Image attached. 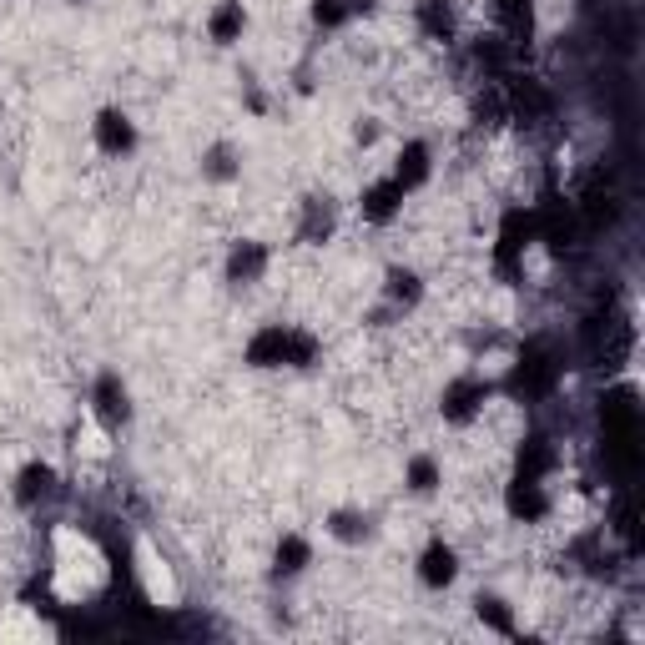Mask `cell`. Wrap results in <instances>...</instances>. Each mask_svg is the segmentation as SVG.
Here are the masks:
<instances>
[{"instance_id": "1", "label": "cell", "mask_w": 645, "mask_h": 645, "mask_svg": "<svg viewBox=\"0 0 645 645\" xmlns=\"http://www.w3.org/2000/svg\"><path fill=\"white\" fill-rule=\"evenodd\" d=\"M313 353H318V343L308 333H293V328H263V333L247 343V363L252 368H283V363L308 368Z\"/></svg>"}, {"instance_id": "2", "label": "cell", "mask_w": 645, "mask_h": 645, "mask_svg": "<svg viewBox=\"0 0 645 645\" xmlns=\"http://www.w3.org/2000/svg\"><path fill=\"white\" fill-rule=\"evenodd\" d=\"M96 147L111 152V157L132 152V147H137V126L126 121L121 111H101V116H96Z\"/></svg>"}, {"instance_id": "3", "label": "cell", "mask_w": 645, "mask_h": 645, "mask_svg": "<svg viewBox=\"0 0 645 645\" xmlns=\"http://www.w3.org/2000/svg\"><path fill=\"white\" fill-rule=\"evenodd\" d=\"M509 514H514V520H540V514H545V489H540V479L520 474V479L509 484Z\"/></svg>"}, {"instance_id": "4", "label": "cell", "mask_w": 645, "mask_h": 645, "mask_svg": "<svg viewBox=\"0 0 645 645\" xmlns=\"http://www.w3.org/2000/svg\"><path fill=\"white\" fill-rule=\"evenodd\" d=\"M404 197H409V192H404L394 177H389V182H378V187H368V192H363V217H368V222H389V217L404 207Z\"/></svg>"}, {"instance_id": "5", "label": "cell", "mask_w": 645, "mask_h": 645, "mask_svg": "<svg viewBox=\"0 0 645 645\" xmlns=\"http://www.w3.org/2000/svg\"><path fill=\"white\" fill-rule=\"evenodd\" d=\"M454 575H459V560H454V550H449V545H429V550H424V560H419V580L439 590V585H449Z\"/></svg>"}, {"instance_id": "6", "label": "cell", "mask_w": 645, "mask_h": 645, "mask_svg": "<svg viewBox=\"0 0 645 645\" xmlns=\"http://www.w3.org/2000/svg\"><path fill=\"white\" fill-rule=\"evenodd\" d=\"M550 383H555V358L545 348H530V358L520 363V389L525 394H545Z\"/></svg>"}, {"instance_id": "7", "label": "cell", "mask_w": 645, "mask_h": 645, "mask_svg": "<svg viewBox=\"0 0 645 645\" xmlns=\"http://www.w3.org/2000/svg\"><path fill=\"white\" fill-rule=\"evenodd\" d=\"M484 399H489V389H484V383H474V378H469V383H454V389L444 394V414L464 424L469 414H479V404H484Z\"/></svg>"}, {"instance_id": "8", "label": "cell", "mask_w": 645, "mask_h": 645, "mask_svg": "<svg viewBox=\"0 0 645 645\" xmlns=\"http://www.w3.org/2000/svg\"><path fill=\"white\" fill-rule=\"evenodd\" d=\"M96 414H101L106 424H121V419H126V389H121L116 373H101V378H96Z\"/></svg>"}, {"instance_id": "9", "label": "cell", "mask_w": 645, "mask_h": 645, "mask_svg": "<svg viewBox=\"0 0 645 645\" xmlns=\"http://www.w3.org/2000/svg\"><path fill=\"white\" fill-rule=\"evenodd\" d=\"M424 177H429V147H424V142H409V147H404V157H399V172H394V182H399L404 192H414Z\"/></svg>"}, {"instance_id": "10", "label": "cell", "mask_w": 645, "mask_h": 645, "mask_svg": "<svg viewBox=\"0 0 645 645\" xmlns=\"http://www.w3.org/2000/svg\"><path fill=\"white\" fill-rule=\"evenodd\" d=\"M263 268H268V252L257 247V242H242V247L232 252V263H227V273H232L237 283H252L257 273H263Z\"/></svg>"}, {"instance_id": "11", "label": "cell", "mask_w": 645, "mask_h": 645, "mask_svg": "<svg viewBox=\"0 0 645 645\" xmlns=\"http://www.w3.org/2000/svg\"><path fill=\"white\" fill-rule=\"evenodd\" d=\"M242 6H237V0H227V6H217V16H212V41H237V31H242Z\"/></svg>"}, {"instance_id": "12", "label": "cell", "mask_w": 645, "mask_h": 645, "mask_svg": "<svg viewBox=\"0 0 645 645\" xmlns=\"http://www.w3.org/2000/svg\"><path fill=\"white\" fill-rule=\"evenodd\" d=\"M303 565H308V540L288 535V540L278 545V570H283V575H298Z\"/></svg>"}, {"instance_id": "13", "label": "cell", "mask_w": 645, "mask_h": 645, "mask_svg": "<svg viewBox=\"0 0 645 645\" xmlns=\"http://www.w3.org/2000/svg\"><path fill=\"white\" fill-rule=\"evenodd\" d=\"M499 16L509 36H530V0H499Z\"/></svg>"}, {"instance_id": "14", "label": "cell", "mask_w": 645, "mask_h": 645, "mask_svg": "<svg viewBox=\"0 0 645 645\" xmlns=\"http://www.w3.org/2000/svg\"><path fill=\"white\" fill-rule=\"evenodd\" d=\"M409 489L414 494H434L439 489V464L434 459H414L409 464Z\"/></svg>"}, {"instance_id": "15", "label": "cell", "mask_w": 645, "mask_h": 645, "mask_svg": "<svg viewBox=\"0 0 645 645\" xmlns=\"http://www.w3.org/2000/svg\"><path fill=\"white\" fill-rule=\"evenodd\" d=\"M46 484H51V469H46V464H31V469L21 474V489H16V499H21V504H31L36 494H46Z\"/></svg>"}, {"instance_id": "16", "label": "cell", "mask_w": 645, "mask_h": 645, "mask_svg": "<svg viewBox=\"0 0 645 645\" xmlns=\"http://www.w3.org/2000/svg\"><path fill=\"white\" fill-rule=\"evenodd\" d=\"M389 293L404 298V303H414V298H419V278H414V273H389Z\"/></svg>"}, {"instance_id": "17", "label": "cell", "mask_w": 645, "mask_h": 645, "mask_svg": "<svg viewBox=\"0 0 645 645\" xmlns=\"http://www.w3.org/2000/svg\"><path fill=\"white\" fill-rule=\"evenodd\" d=\"M479 615H484V620H489L494 630H504V635L514 630V620H509V610H504L499 600H479Z\"/></svg>"}, {"instance_id": "18", "label": "cell", "mask_w": 645, "mask_h": 645, "mask_svg": "<svg viewBox=\"0 0 645 645\" xmlns=\"http://www.w3.org/2000/svg\"><path fill=\"white\" fill-rule=\"evenodd\" d=\"M333 535H343V540H358V535H363L358 514H333Z\"/></svg>"}, {"instance_id": "19", "label": "cell", "mask_w": 645, "mask_h": 645, "mask_svg": "<svg viewBox=\"0 0 645 645\" xmlns=\"http://www.w3.org/2000/svg\"><path fill=\"white\" fill-rule=\"evenodd\" d=\"M207 177H232V152H227V147H217V152L207 157Z\"/></svg>"}, {"instance_id": "20", "label": "cell", "mask_w": 645, "mask_h": 645, "mask_svg": "<svg viewBox=\"0 0 645 645\" xmlns=\"http://www.w3.org/2000/svg\"><path fill=\"white\" fill-rule=\"evenodd\" d=\"M348 16V6H343V0H318V21H328V26H338Z\"/></svg>"}]
</instances>
